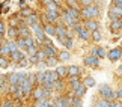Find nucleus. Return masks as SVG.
I'll use <instances>...</instances> for the list:
<instances>
[{
  "label": "nucleus",
  "mask_w": 122,
  "mask_h": 107,
  "mask_svg": "<svg viewBox=\"0 0 122 107\" xmlns=\"http://www.w3.org/2000/svg\"><path fill=\"white\" fill-rule=\"evenodd\" d=\"M18 35H20V38H21V36H24V38H29V30H27L26 27H23V29H20Z\"/></svg>",
  "instance_id": "nucleus-28"
},
{
  "label": "nucleus",
  "mask_w": 122,
  "mask_h": 107,
  "mask_svg": "<svg viewBox=\"0 0 122 107\" xmlns=\"http://www.w3.org/2000/svg\"><path fill=\"white\" fill-rule=\"evenodd\" d=\"M32 30L35 32V35H36V38H38L39 42H44V41L47 39L45 35H44V30H42V27H41V24H35L33 27H32Z\"/></svg>",
  "instance_id": "nucleus-3"
},
{
  "label": "nucleus",
  "mask_w": 122,
  "mask_h": 107,
  "mask_svg": "<svg viewBox=\"0 0 122 107\" xmlns=\"http://www.w3.org/2000/svg\"><path fill=\"white\" fill-rule=\"evenodd\" d=\"M115 95H116V97H121V98H122V89H121V91H118Z\"/></svg>",
  "instance_id": "nucleus-47"
},
{
  "label": "nucleus",
  "mask_w": 122,
  "mask_h": 107,
  "mask_svg": "<svg viewBox=\"0 0 122 107\" xmlns=\"http://www.w3.org/2000/svg\"><path fill=\"white\" fill-rule=\"evenodd\" d=\"M36 77H38V83L39 85H44V82H45V72H36Z\"/></svg>",
  "instance_id": "nucleus-21"
},
{
  "label": "nucleus",
  "mask_w": 122,
  "mask_h": 107,
  "mask_svg": "<svg viewBox=\"0 0 122 107\" xmlns=\"http://www.w3.org/2000/svg\"><path fill=\"white\" fill-rule=\"evenodd\" d=\"M44 51L47 54V59H48V57H54V56H56V48L53 47V45H47V47L44 48Z\"/></svg>",
  "instance_id": "nucleus-11"
},
{
  "label": "nucleus",
  "mask_w": 122,
  "mask_h": 107,
  "mask_svg": "<svg viewBox=\"0 0 122 107\" xmlns=\"http://www.w3.org/2000/svg\"><path fill=\"white\" fill-rule=\"evenodd\" d=\"M36 20H38V18H36V15L33 14V15H30V17L26 20V23H27V26H32V27H33L35 24H38V23H36Z\"/></svg>",
  "instance_id": "nucleus-17"
},
{
  "label": "nucleus",
  "mask_w": 122,
  "mask_h": 107,
  "mask_svg": "<svg viewBox=\"0 0 122 107\" xmlns=\"http://www.w3.org/2000/svg\"><path fill=\"white\" fill-rule=\"evenodd\" d=\"M74 29L77 30V33H78V36H80L81 39H89V30L86 29V27H81V26L76 24V26H74Z\"/></svg>",
  "instance_id": "nucleus-4"
},
{
  "label": "nucleus",
  "mask_w": 122,
  "mask_h": 107,
  "mask_svg": "<svg viewBox=\"0 0 122 107\" xmlns=\"http://www.w3.org/2000/svg\"><path fill=\"white\" fill-rule=\"evenodd\" d=\"M65 47H66V48H71L72 47V41H71V38H69V36H68V39H65Z\"/></svg>",
  "instance_id": "nucleus-34"
},
{
  "label": "nucleus",
  "mask_w": 122,
  "mask_h": 107,
  "mask_svg": "<svg viewBox=\"0 0 122 107\" xmlns=\"http://www.w3.org/2000/svg\"><path fill=\"white\" fill-rule=\"evenodd\" d=\"M84 63L89 65V66H97L98 57H95V56H86V57H84Z\"/></svg>",
  "instance_id": "nucleus-9"
},
{
  "label": "nucleus",
  "mask_w": 122,
  "mask_h": 107,
  "mask_svg": "<svg viewBox=\"0 0 122 107\" xmlns=\"http://www.w3.org/2000/svg\"><path fill=\"white\" fill-rule=\"evenodd\" d=\"M15 35H17L15 29H9V30H8V36H9V38H12V36H15Z\"/></svg>",
  "instance_id": "nucleus-38"
},
{
  "label": "nucleus",
  "mask_w": 122,
  "mask_h": 107,
  "mask_svg": "<svg viewBox=\"0 0 122 107\" xmlns=\"http://www.w3.org/2000/svg\"><path fill=\"white\" fill-rule=\"evenodd\" d=\"M3 107H12V104H11V103H5Z\"/></svg>",
  "instance_id": "nucleus-48"
},
{
  "label": "nucleus",
  "mask_w": 122,
  "mask_h": 107,
  "mask_svg": "<svg viewBox=\"0 0 122 107\" xmlns=\"http://www.w3.org/2000/svg\"><path fill=\"white\" fill-rule=\"evenodd\" d=\"M54 87H56V89H62V83H60V82H56V85H54Z\"/></svg>",
  "instance_id": "nucleus-43"
},
{
  "label": "nucleus",
  "mask_w": 122,
  "mask_h": 107,
  "mask_svg": "<svg viewBox=\"0 0 122 107\" xmlns=\"http://www.w3.org/2000/svg\"><path fill=\"white\" fill-rule=\"evenodd\" d=\"M110 107H122V103H112Z\"/></svg>",
  "instance_id": "nucleus-45"
},
{
  "label": "nucleus",
  "mask_w": 122,
  "mask_h": 107,
  "mask_svg": "<svg viewBox=\"0 0 122 107\" xmlns=\"http://www.w3.org/2000/svg\"><path fill=\"white\" fill-rule=\"evenodd\" d=\"M30 62H32V63H36V62H39L38 56H30Z\"/></svg>",
  "instance_id": "nucleus-40"
},
{
  "label": "nucleus",
  "mask_w": 122,
  "mask_h": 107,
  "mask_svg": "<svg viewBox=\"0 0 122 107\" xmlns=\"http://www.w3.org/2000/svg\"><path fill=\"white\" fill-rule=\"evenodd\" d=\"M56 107H63V98H59L57 103H56Z\"/></svg>",
  "instance_id": "nucleus-41"
},
{
  "label": "nucleus",
  "mask_w": 122,
  "mask_h": 107,
  "mask_svg": "<svg viewBox=\"0 0 122 107\" xmlns=\"http://www.w3.org/2000/svg\"><path fill=\"white\" fill-rule=\"evenodd\" d=\"M72 104V101L71 100H68V98H63V107H69Z\"/></svg>",
  "instance_id": "nucleus-37"
},
{
  "label": "nucleus",
  "mask_w": 122,
  "mask_h": 107,
  "mask_svg": "<svg viewBox=\"0 0 122 107\" xmlns=\"http://www.w3.org/2000/svg\"><path fill=\"white\" fill-rule=\"evenodd\" d=\"M11 56H12L14 60H23V53L21 51H14Z\"/></svg>",
  "instance_id": "nucleus-24"
},
{
  "label": "nucleus",
  "mask_w": 122,
  "mask_h": 107,
  "mask_svg": "<svg viewBox=\"0 0 122 107\" xmlns=\"http://www.w3.org/2000/svg\"><path fill=\"white\" fill-rule=\"evenodd\" d=\"M0 32H2V36L5 35V24H0Z\"/></svg>",
  "instance_id": "nucleus-46"
},
{
  "label": "nucleus",
  "mask_w": 122,
  "mask_h": 107,
  "mask_svg": "<svg viewBox=\"0 0 122 107\" xmlns=\"http://www.w3.org/2000/svg\"><path fill=\"white\" fill-rule=\"evenodd\" d=\"M71 85H72V89L76 91L78 86H80V83H78V78L77 77H71Z\"/></svg>",
  "instance_id": "nucleus-26"
},
{
  "label": "nucleus",
  "mask_w": 122,
  "mask_h": 107,
  "mask_svg": "<svg viewBox=\"0 0 122 107\" xmlns=\"http://www.w3.org/2000/svg\"><path fill=\"white\" fill-rule=\"evenodd\" d=\"M81 15L86 17L87 20H92V18H97L98 15H100V11H98L97 6H87V8H83Z\"/></svg>",
  "instance_id": "nucleus-1"
},
{
  "label": "nucleus",
  "mask_w": 122,
  "mask_h": 107,
  "mask_svg": "<svg viewBox=\"0 0 122 107\" xmlns=\"http://www.w3.org/2000/svg\"><path fill=\"white\" fill-rule=\"evenodd\" d=\"M26 39V44H27V48H30V47H35V41L33 39H32L30 38V36H29V38H24Z\"/></svg>",
  "instance_id": "nucleus-31"
},
{
  "label": "nucleus",
  "mask_w": 122,
  "mask_h": 107,
  "mask_svg": "<svg viewBox=\"0 0 122 107\" xmlns=\"http://www.w3.org/2000/svg\"><path fill=\"white\" fill-rule=\"evenodd\" d=\"M104 56H106L104 48H98V57H104Z\"/></svg>",
  "instance_id": "nucleus-39"
},
{
  "label": "nucleus",
  "mask_w": 122,
  "mask_h": 107,
  "mask_svg": "<svg viewBox=\"0 0 122 107\" xmlns=\"http://www.w3.org/2000/svg\"><path fill=\"white\" fill-rule=\"evenodd\" d=\"M45 32L48 35H56V27H53L51 24H48V26H45Z\"/></svg>",
  "instance_id": "nucleus-25"
},
{
  "label": "nucleus",
  "mask_w": 122,
  "mask_h": 107,
  "mask_svg": "<svg viewBox=\"0 0 122 107\" xmlns=\"http://www.w3.org/2000/svg\"><path fill=\"white\" fill-rule=\"evenodd\" d=\"M47 8H48V11H57V5L54 2H47Z\"/></svg>",
  "instance_id": "nucleus-27"
},
{
  "label": "nucleus",
  "mask_w": 122,
  "mask_h": 107,
  "mask_svg": "<svg viewBox=\"0 0 122 107\" xmlns=\"http://www.w3.org/2000/svg\"><path fill=\"white\" fill-rule=\"evenodd\" d=\"M0 65H2V68L6 66V59H5V57H2V60H0Z\"/></svg>",
  "instance_id": "nucleus-44"
},
{
  "label": "nucleus",
  "mask_w": 122,
  "mask_h": 107,
  "mask_svg": "<svg viewBox=\"0 0 122 107\" xmlns=\"http://www.w3.org/2000/svg\"><path fill=\"white\" fill-rule=\"evenodd\" d=\"M121 27H122L121 20H112V30H119Z\"/></svg>",
  "instance_id": "nucleus-16"
},
{
  "label": "nucleus",
  "mask_w": 122,
  "mask_h": 107,
  "mask_svg": "<svg viewBox=\"0 0 122 107\" xmlns=\"http://www.w3.org/2000/svg\"><path fill=\"white\" fill-rule=\"evenodd\" d=\"M72 106L74 107H81V100L77 98V97H74L72 98Z\"/></svg>",
  "instance_id": "nucleus-30"
},
{
  "label": "nucleus",
  "mask_w": 122,
  "mask_h": 107,
  "mask_svg": "<svg viewBox=\"0 0 122 107\" xmlns=\"http://www.w3.org/2000/svg\"><path fill=\"white\" fill-rule=\"evenodd\" d=\"M57 77H59L57 71H47V72H45V82L56 83V82H57ZM45 82H44V83H45Z\"/></svg>",
  "instance_id": "nucleus-6"
},
{
  "label": "nucleus",
  "mask_w": 122,
  "mask_h": 107,
  "mask_svg": "<svg viewBox=\"0 0 122 107\" xmlns=\"http://www.w3.org/2000/svg\"><path fill=\"white\" fill-rule=\"evenodd\" d=\"M68 74H69L71 77H77V74H78V66H76V65L69 66V68H68Z\"/></svg>",
  "instance_id": "nucleus-15"
},
{
  "label": "nucleus",
  "mask_w": 122,
  "mask_h": 107,
  "mask_svg": "<svg viewBox=\"0 0 122 107\" xmlns=\"http://www.w3.org/2000/svg\"><path fill=\"white\" fill-rule=\"evenodd\" d=\"M56 62H57V60H56V57H48L45 63L48 65V66H56Z\"/></svg>",
  "instance_id": "nucleus-29"
},
{
  "label": "nucleus",
  "mask_w": 122,
  "mask_h": 107,
  "mask_svg": "<svg viewBox=\"0 0 122 107\" xmlns=\"http://www.w3.org/2000/svg\"><path fill=\"white\" fill-rule=\"evenodd\" d=\"M27 65H29V62H27L26 59H23L21 62H20V66H21V68H23V66H27Z\"/></svg>",
  "instance_id": "nucleus-42"
},
{
  "label": "nucleus",
  "mask_w": 122,
  "mask_h": 107,
  "mask_svg": "<svg viewBox=\"0 0 122 107\" xmlns=\"http://www.w3.org/2000/svg\"><path fill=\"white\" fill-rule=\"evenodd\" d=\"M110 106H112V103H109V101L104 100V98L98 100L97 103H95V107H110Z\"/></svg>",
  "instance_id": "nucleus-12"
},
{
  "label": "nucleus",
  "mask_w": 122,
  "mask_h": 107,
  "mask_svg": "<svg viewBox=\"0 0 122 107\" xmlns=\"http://www.w3.org/2000/svg\"><path fill=\"white\" fill-rule=\"evenodd\" d=\"M63 21H65V23H66V24H68V26H72V27H74V26H76V20H74V18H72L71 15H69V14H68L66 11H65V12H63Z\"/></svg>",
  "instance_id": "nucleus-10"
},
{
  "label": "nucleus",
  "mask_w": 122,
  "mask_h": 107,
  "mask_svg": "<svg viewBox=\"0 0 122 107\" xmlns=\"http://www.w3.org/2000/svg\"><path fill=\"white\" fill-rule=\"evenodd\" d=\"M9 82H11V85H18V72H12L11 76H9Z\"/></svg>",
  "instance_id": "nucleus-18"
},
{
  "label": "nucleus",
  "mask_w": 122,
  "mask_h": 107,
  "mask_svg": "<svg viewBox=\"0 0 122 107\" xmlns=\"http://www.w3.org/2000/svg\"><path fill=\"white\" fill-rule=\"evenodd\" d=\"M65 72H68L66 68H63V66H59L57 68V74H59V76H65Z\"/></svg>",
  "instance_id": "nucleus-33"
},
{
  "label": "nucleus",
  "mask_w": 122,
  "mask_h": 107,
  "mask_svg": "<svg viewBox=\"0 0 122 107\" xmlns=\"http://www.w3.org/2000/svg\"><path fill=\"white\" fill-rule=\"evenodd\" d=\"M68 59H69V53L68 51H62V53H60V60L65 62V60H68Z\"/></svg>",
  "instance_id": "nucleus-32"
},
{
  "label": "nucleus",
  "mask_w": 122,
  "mask_h": 107,
  "mask_svg": "<svg viewBox=\"0 0 122 107\" xmlns=\"http://www.w3.org/2000/svg\"><path fill=\"white\" fill-rule=\"evenodd\" d=\"M50 107H56V106H50Z\"/></svg>",
  "instance_id": "nucleus-49"
},
{
  "label": "nucleus",
  "mask_w": 122,
  "mask_h": 107,
  "mask_svg": "<svg viewBox=\"0 0 122 107\" xmlns=\"http://www.w3.org/2000/svg\"><path fill=\"white\" fill-rule=\"evenodd\" d=\"M121 15H122V8L115 5V6L110 9V18H112V20H119Z\"/></svg>",
  "instance_id": "nucleus-5"
},
{
  "label": "nucleus",
  "mask_w": 122,
  "mask_h": 107,
  "mask_svg": "<svg viewBox=\"0 0 122 107\" xmlns=\"http://www.w3.org/2000/svg\"><path fill=\"white\" fill-rule=\"evenodd\" d=\"M36 107H48V101H47L45 98L38 100V101H36Z\"/></svg>",
  "instance_id": "nucleus-23"
},
{
  "label": "nucleus",
  "mask_w": 122,
  "mask_h": 107,
  "mask_svg": "<svg viewBox=\"0 0 122 107\" xmlns=\"http://www.w3.org/2000/svg\"><path fill=\"white\" fill-rule=\"evenodd\" d=\"M100 92H101V95L104 97V100H112L115 97V94L112 92V89L107 85H101L100 86Z\"/></svg>",
  "instance_id": "nucleus-2"
},
{
  "label": "nucleus",
  "mask_w": 122,
  "mask_h": 107,
  "mask_svg": "<svg viewBox=\"0 0 122 107\" xmlns=\"http://www.w3.org/2000/svg\"><path fill=\"white\" fill-rule=\"evenodd\" d=\"M17 44H18V47L23 48V50H27V44H26V39L24 38H20L17 41Z\"/></svg>",
  "instance_id": "nucleus-22"
},
{
  "label": "nucleus",
  "mask_w": 122,
  "mask_h": 107,
  "mask_svg": "<svg viewBox=\"0 0 122 107\" xmlns=\"http://www.w3.org/2000/svg\"><path fill=\"white\" fill-rule=\"evenodd\" d=\"M92 38L95 39V41H100V39H101V33H100L98 30H97V32H93V33H92Z\"/></svg>",
  "instance_id": "nucleus-35"
},
{
  "label": "nucleus",
  "mask_w": 122,
  "mask_h": 107,
  "mask_svg": "<svg viewBox=\"0 0 122 107\" xmlns=\"http://www.w3.org/2000/svg\"><path fill=\"white\" fill-rule=\"evenodd\" d=\"M36 56H38V59H39V60H42V59H45V57H47V54H45V51H44V50H41V51H38V54H36Z\"/></svg>",
  "instance_id": "nucleus-36"
},
{
  "label": "nucleus",
  "mask_w": 122,
  "mask_h": 107,
  "mask_svg": "<svg viewBox=\"0 0 122 107\" xmlns=\"http://www.w3.org/2000/svg\"><path fill=\"white\" fill-rule=\"evenodd\" d=\"M84 24H86V29L89 30V32H97L98 30V23L95 21V20H86V23H84Z\"/></svg>",
  "instance_id": "nucleus-7"
},
{
  "label": "nucleus",
  "mask_w": 122,
  "mask_h": 107,
  "mask_svg": "<svg viewBox=\"0 0 122 107\" xmlns=\"http://www.w3.org/2000/svg\"><path fill=\"white\" fill-rule=\"evenodd\" d=\"M47 17H48L50 21H56V18H57V12H56V11H48V12H47Z\"/></svg>",
  "instance_id": "nucleus-20"
},
{
  "label": "nucleus",
  "mask_w": 122,
  "mask_h": 107,
  "mask_svg": "<svg viewBox=\"0 0 122 107\" xmlns=\"http://www.w3.org/2000/svg\"><path fill=\"white\" fill-rule=\"evenodd\" d=\"M66 12H68V14H69V15H71V17H72L76 21H77L78 15H80V12H78L77 9H74V8H68V9H66Z\"/></svg>",
  "instance_id": "nucleus-13"
},
{
  "label": "nucleus",
  "mask_w": 122,
  "mask_h": 107,
  "mask_svg": "<svg viewBox=\"0 0 122 107\" xmlns=\"http://www.w3.org/2000/svg\"><path fill=\"white\" fill-rule=\"evenodd\" d=\"M121 51H119V50L118 48H115V50H110V51H109V59L112 60V62H116V60H118L119 57H121Z\"/></svg>",
  "instance_id": "nucleus-8"
},
{
  "label": "nucleus",
  "mask_w": 122,
  "mask_h": 107,
  "mask_svg": "<svg viewBox=\"0 0 122 107\" xmlns=\"http://www.w3.org/2000/svg\"><path fill=\"white\" fill-rule=\"evenodd\" d=\"M84 92H86V86H78L76 91H74V94H76L77 98H80V97L84 95Z\"/></svg>",
  "instance_id": "nucleus-14"
},
{
  "label": "nucleus",
  "mask_w": 122,
  "mask_h": 107,
  "mask_svg": "<svg viewBox=\"0 0 122 107\" xmlns=\"http://www.w3.org/2000/svg\"><path fill=\"white\" fill-rule=\"evenodd\" d=\"M84 86H86V87H92V86H95V80H93L92 77H86V80H84Z\"/></svg>",
  "instance_id": "nucleus-19"
}]
</instances>
